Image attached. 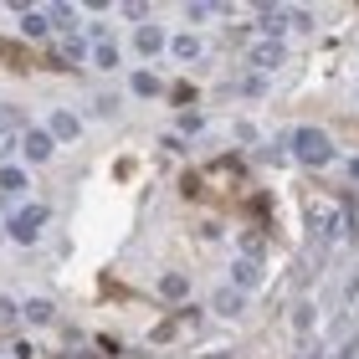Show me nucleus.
Segmentation results:
<instances>
[{"mask_svg":"<svg viewBox=\"0 0 359 359\" xmlns=\"http://www.w3.org/2000/svg\"><path fill=\"white\" fill-rule=\"evenodd\" d=\"M308 359H318V354H308Z\"/></svg>","mask_w":359,"mask_h":359,"instance_id":"b1692460","label":"nucleus"},{"mask_svg":"<svg viewBox=\"0 0 359 359\" xmlns=\"http://www.w3.org/2000/svg\"><path fill=\"white\" fill-rule=\"evenodd\" d=\"M205 118H201V113H195V108H185V113H180V128H185V134H195V128H201Z\"/></svg>","mask_w":359,"mask_h":359,"instance_id":"412c9836","label":"nucleus"},{"mask_svg":"<svg viewBox=\"0 0 359 359\" xmlns=\"http://www.w3.org/2000/svg\"><path fill=\"white\" fill-rule=\"evenodd\" d=\"M11 323H21V303L0 298V329H11Z\"/></svg>","mask_w":359,"mask_h":359,"instance_id":"aec40b11","label":"nucleus"},{"mask_svg":"<svg viewBox=\"0 0 359 359\" xmlns=\"http://www.w3.org/2000/svg\"><path fill=\"white\" fill-rule=\"evenodd\" d=\"M349 175H354V180H359V159H354V165H349Z\"/></svg>","mask_w":359,"mask_h":359,"instance_id":"5701e85b","label":"nucleus"},{"mask_svg":"<svg viewBox=\"0 0 359 359\" xmlns=\"http://www.w3.org/2000/svg\"><path fill=\"white\" fill-rule=\"evenodd\" d=\"M292 154H298L303 165H329V159H334V144H329L323 128H298V134H292Z\"/></svg>","mask_w":359,"mask_h":359,"instance_id":"f257e3e1","label":"nucleus"},{"mask_svg":"<svg viewBox=\"0 0 359 359\" xmlns=\"http://www.w3.org/2000/svg\"><path fill=\"white\" fill-rule=\"evenodd\" d=\"M21 123V108H0V128H15Z\"/></svg>","mask_w":359,"mask_h":359,"instance_id":"4be33fe9","label":"nucleus"},{"mask_svg":"<svg viewBox=\"0 0 359 359\" xmlns=\"http://www.w3.org/2000/svg\"><path fill=\"white\" fill-rule=\"evenodd\" d=\"M231 277H236V287H257V283H262V267H257L252 257H241V262L231 267Z\"/></svg>","mask_w":359,"mask_h":359,"instance_id":"9b49d317","label":"nucleus"},{"mask_svg":"<svg viewBox=\"0 0 359 359\" xmlns=\"http://www.w3.org/2000/svg\"><path fill=\"white\" fill-rule=\"evenodd\" d=\"M308 226H313V236H339V231H344V216L329 210V205H313V210H308Z\"/></svg>","mask_w":359,"mask_h":359,"instance_id":"423d86ee","label":"nucleus"},{"mask_svg":"<svg viewBox=\"0 0 359 359\" xmlns=\"http://www.w3.org/2000/svg\"><path fill=\"white\" fill-rule=\"evenodd\" d=\"M283 57H287V46H283V41H257V46H252V67H257V72L283 67Z\"/></svg>","mask_w":359,"mask_h":359,"instance_id":"39448f33","label":"nucleus"},{"mask_svg":"<svg viewBox=\"0 0 359 359\" xmlns=\"http://www.w3.org/2000/svg\"><path fill=\"white\" fill-rule=\"evenodd\" d=\"M257 26L267 31V41H283L287 31H292V11H283V6H262V11H257Z\"/></svg>","mask_w":359,"mask_h":359,"instance_id":"20e7f679","label":"nucleus"},{"mask_svg":"<svg viewBox=\"0 0 359 359\" xmlns=\"http://www.w3.org/2000/svg\"><path fill=\"white\" fill-rule=\"evenodd\" d=\"M185 292H190V283H185V277H180V272H170L165 283H159V298H170V303H180V298H185Z\"/></svg>","mask_w":359,"mask_h":359,"instance_id":"4468645a","label":"nucleus"},{"mask_svg":"<svg viewBox=\"0 0 359 359\" xmlns=\"http://www.w3.org/2000/svg\"><path fill=\"white\" fill-rule=\"evenodd\" d=\"M21 318H31V323H52L57 308L46 303V298H31V303H21Z\"/></svg>","mask_w":359,"mask_h":359,"instance_id":"ddd939ff","label":"nucleus"},{"mask_svg":"<svg viewBox=\"0 0 359 359\" xmlns=\"http://www.w3.org/2000/svg\"><path fill=\"white\" fill-rule=\"evenodd\" d=\"M165 41H170V36H165V31H159V26H139V31H134V46H139L144 57L165 52Z\"/></svg>","mask_w":359,"mask_h":359,"instance_id":"1a4fd4ad","label":"nucleus"},{"mask_svg":"<svg viewBox=\"0 0 359 359\" xmlns=\"http://www.w3.org/2000/svg\"><path fill=\"white\" fill-rule=\"evenodd\" d=\"M134 93L154 97V93H159V77H154V72H134Z\"/></svg>","mask_w":359,"mask_h":359,"instance_id":"6ab92c4d","label":"nucleus"},{"mask_svg":"<svg viewBox=\"0 0 359 359\" xmlns=\"http://www.w3.org/2000/svg\"><path fill=\"white\" fill-rule=\"evenodd\" d=\"M46 134H52V139H77V134H83V123H77V113L57 108L52 118H46Z\"/></svg>","mask_w":359,"mask_h":359,"instance_id":"0eeeda50","label":"nucleus"},{"mask_svg":"<svg viewBox=\"0 0 359 359\" xmlns=\"http://www.w3.org/2000/svg\"><path fill=\"white\" fill-rule=\"evenodd\" d=\"M21 154L31 159V165H46V159L57 154V139L46 134V128H26L21 134Z\"/></svg>","mask_w":359,"mask_h":359,"instance_id":"7ed1b4c3","label":"nucleus"},{"mask_svg":"<svg viewBox=\"0 0 359 359\" xmlns=\"http://www.w3.org/2000/svg\"><path fill=\"white\" fill-rule=\"evenodd\" d=\"M93 67H118V46H113V41H97V46H93Z\"/></svg>","mask_w":359,"mask_h":359,"instance_id":"dca6fc26","label":"nucleus"},{"mask_svg":"<svg viewBox=\"0 0 359 359\" xmlns=\"http://www.w3.org/2000/svg\"><path fill=\"white\" fill-rule=\"evenodd\" d=\"M170 46H175V57H185V62H195V57H201V36H175Z\"/></svg>","mask_w":359,"mask_h":359,"instance_id":"a211bd4d","label":"nucleus"},{"mask_svg":"<svg viewBox=\"0 0 359 359\" xmlns=\"http://www.w3.org/2000/svg\"><path fill=\"white\" fill-rule=\"evenodd\" d=\"M46 231V205H21L11 216V241H21V247H31Z\"/></svg>","mask_w":359,"mask_h":359,"instance_id":"f03ea898","label":"nucleus"},{"mask_svg":"<svg viewBox=\"0 0 359 359\" xmlns=\"http://www.w3.org/2000/svg\"><path fill=\"white\" fill-rule=\"evenodd\" d=\"M210 308H216L221 318H236L241 313V287H216L210 292Z\"/></svg>","mask_w":359,"mask_h":359,"instance_id":"6e6552de","label":"nucleus"},{"mask_svg":"<svg viewBox=\"0 0 359 359\" xmlns=\"http://www.w3.org/2000/svg\"><path fill=\"white\" fill-rule=\"evenodd\" d=\"M62 62H88V41L83 36H67V41H62Z\"/></svg>","mask_w":359,"mask_h":359,"instance_id":"f3484780","label":"nucleus"},{"mask_svg":"<svg viewBox=\"0 0 359 359\" xmlns=\"http://www.w3.org/2000/svg\"><path fill=\"white\" fill-rule=\"evenodd\" d=\"M0 190L26 195V170H21V165H0Z\"/></svg>","mask_w":359,"mask_h":359,"instance_id":"f8f14e48","label":"nucleus"},{"mask_svg":"<svg viewBox=\"0 0 359 359\" xmlns=\"http://www.w3.org/2000/svg\"><path fill=\"white\" fill-rule=\"evenodd\" d=\"M46 21H52L57 31H72V21H77V11H72V6H46Z\"/></svg>","mask_w":359,"mask_h":359,"instance_id":"2eb2a0df","label":"nucleus"},{"mask_svg":"<svg viewBox=\"0 0 359 359\" xmlns=\"http://www.w3.org/2000/svg\"><path fill=\"white\" fill-rule=\"evenodd\" d=\"M21 36H31V41H46V36H52V21H46V15H36V11H26Z\"/></svg>","mask_w":359,"mask_h":359,"instance_id":"9d476101","label":"nucleus"}]
</instances>
